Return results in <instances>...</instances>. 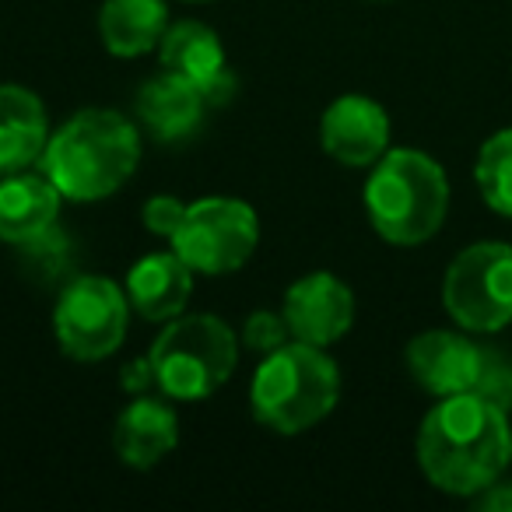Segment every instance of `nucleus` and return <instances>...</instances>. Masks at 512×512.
I'll list each match as a JSON object with an SVG mask.
<instances>
[{
	"instance_id": "f257e3e1",
	"label": "nucleus",
	"mask_w": 512,
	"mask_h": 512,
	"mask_svg": "<svg viewBox=\"0 0 512 512\" xmlns=\"http://www.w3.org/2000/svg\"><path fill=\"white\" fill-rule=\"evenodd\" d=\"M509 414L477 393L439 397L418 428V463L449 495L484 491L509 467Z\"/></svg>"
},
{
	"instance_id": "f03ea898",
	"label": "nucleus",
	"mask_w": 512,
	"mask_h": 512,
	"mask_svg": "<svg viewBox=\"0 0 512 512\" xmlns=\"http://www.w3.org/2000/svg\"><path fill=\"white\" fill-rule=\"evenodd\" d=\"M43 172L60 197L92 204L116 193L141 162L137 127L113 109H85L46 141Z\"/></svg>"
},
{
	"instance_id": "7ed1b4c3",
	"label": "nucleus",
	"mask_w": 512,
	"mask_h": 512,
	"mask_svg": "<svg viewBox=\"0 0 512 512\" xmlns=\"http://www.w3.org/2000/svg\"><path fill=\"white\" fill-rule=\"evenodd\" d=\"M365 211L372 228L393 246L428 242L449 211L446 172L425 151H386L365 183Z\"/></svg>"
},
{
	"instance_id": "20e7f679",
	"label": "nucleus",
	"mask_w": 512,
	"mask_h": 512,
	"mask_svg": "<svg viewBox=\"0 0 512 512\" xmlns=\"http://www.w3.org/2000/svg\"><path fill=\"white\" fill-rule=\"evenodd\" d=\"M341 397V372L323 348L281 344L264 358L249 386V407L260 425L278 435H299L320 425Z\"/></svg>"
},
{
	"instance_id": "39448f33",
	"label": "nucleus",
	"mask_w": 512,
	"mask_h": 512,
	"mask_svg": "<svg viewBox=\"0 0 512 512\" xmlns=\"http://www.w3.org/2000/svg\"><path fill=\"white\" fill-rule=\"evenodd\" d=\"M155 383L172 400H207L235 369L239 341L218 316H176L148 351Z\"/></svg>"
},
{
	"instance_id": "423d86ee",
	"label": "nucleus",
	"mask_w": 512,
	"mask_h": 512,
	"mask_svg": "<svg viewBox=\"0 0 512 512\" xmlns=\"http://www.w3.org/2000/svg\"><path fill=\"white\" fill-rule=\"evenodd\" d=\"M442 306L470 334H498L512 323V246L474 242L446 271Z\"/></svg>"
},
{
	"instance_id": "0eeeda50",
	"label": "nucleus",
	"mask_w": 512,
	"mask_h": 512,
	"mask_svg": "<svg viewBox=\"0 0 512 512\" xmlns=\"http://www.w3.org/2000/svg\"><path fill=\"white\" fill-rule=\"evenodd\" d=\"M256 239H260V221L253 207L232 197H207L186 207L169 242L190 271L228 274L239 271L253 256Z\"/></svg>"
},
{
	"instance_id": "6e6552de",
	"label": "nucleus",
	"mask_w": 512,
	"mask_h": 512,
	"mask_svg": "<svg viewBox=\"0 0 512 512\" xmlns=\"http://www.w3.org/2000/svg\"><path fill=\"white\" fill-rule=\"evenodd\" d=\"M130 299L106 278H78L64 288L53 313L57 341L64 355L78 362L109 358L127 337Z\"/></svg>"
},
{
	"instance_id": "1a4fd4ad",
	"label": "nucleus",
	"mask_w": 512,
	"mask_h": 512,
	"mask_svg": "<svg viewBox=\"0 0 512 512\" xmlns=\"http://www.w3.org/2000/svg\"><path fill=\"white\" fill-rule=\"evenodd\" d=\"M281 316L292 330V341L327 348V344L341 341L355 323V295L334 274H309L288 288Z\"/></svg>"
},
{
	"instance_id": "9d476101",
	"label": "nucleus",
	"mask_w": 512,
	"mask_h": 512,
	"mask_svg": "<svg viewBox=\"0 0 512 512\" xmlns=\"http://www.w3.org/2000/svg\"><path fill=\"white\" fill-rule=\"evenodd\" d=\"M320 141L341 165H372L390 151V116L365 95H344L323 113Z\"/></svg>"
},
{
	"instance_id": "9b49d317",
	"label": "nucleus",
	"mask_w": 512,
	"mask_h": 512,
	"mask_svg": "<svg viewBox=\"0 0 512 512\" xmlns=\"http://www.w3.org/2000/svg\"><path fill=\"white\" fill-rule=\"evenodd\" d=\"M481 351L484 344H474L453 330H428L407 344V369L414 383L432 397H456V393L474 390L477 372H481Z\"/></svg>"
},
{
	"instance_id": "f8f14e48",
	"label": "nucleus",
	"mask_w": 512,
	"mask_h": 512,
	"mask_svg": "<svg viewBox=\"0 0 512 512\" xmlns=\"http://www.w3.org/2000/svg\"><path fill=\"white\" fill-rule=\"evenodd\" d=\"M158 50H162L165 71L190 81V85L207 99V106H218V102L232 99L235 78L225 64L221 39L214 36L207 25H200V22L172 25V29H165Z\"/></svg>"
},
{
	"instance_id": "ddd939ff",
	"label": "nucleus",
	"mask_w": 512,
	"mask_h": 512,
	"mask_svg": "<svg viewBox=\"0 0 512 512\" xmlns=\"http://www.w3.org/2000/svg\"><path fill=\"white\" fill-rule=\"evenodd\" d=\"M193 271L183 264V256L172 253H148L137 260L127 274V299L137 316L151 323H169L190 302Z\"/></svg>"
},
{
	"instance_id": "4468645a",
	"label": "nucleus",
	"mask_w": 512,
	"mask_h": 512,
	"mask_svg": "<svg viewBox=\"0 0 512 512\" xmlns=\"http://www.w3.org/2000/svg\"><path fill=\"white\" fill-rule=\"evenodd\" d=\"M60 211V190L50 176L11 172L0 179V239L15 246H32L53 228Z\"/></svg>"
},
{
	"instance_id": "2eb2a0df",
	"label": "nucleus",
	"mask_w": 512,
	"mask_h": 512,
	"mask_svg": "<svg viewBox=\"0 0 512 512\" xmlns=\"http://www.w3.org/2000/svg\"><path fill=\"white\" fill-rule=\"evenodd\" d=\"M179 442L176 411L162 400L141 397L120 414L113 428V449L127 467L148 470L162 463Z\"/></svg>"
},
{
	"instance_id": "dca6fc26",
	"label": "nucleus",
	"mask_w": 512,
	"mask_h": 512,
	"mask_svg": "<svg viewBox=\"0 0 512 512\" xmlns=\"http://www.w3.org/2000/svg\"><path fill=\"white\" fill-rule=\"evenodd\" d=\"M207 99L186 78L162 71L137 95V116L158 141H183L204 120Z\"/></svg>"
},
{
	"instance_id": "f3484780",
	"label": "nucleus",
	"mask_w": 512,
	"mask_h": 512,
	"mask_svg": "<svg viewBox=\"0 0 512 512\" xmlns=\"http://www.w3.org/2000/svg\"><path fill=\"white\" fill-rule=\"evenodd\" d=\"M46 109L29 88L0 85V176L22 172L43 155Z\"/></svg>"
},
{
	"instance_id": "a211bd4d",
	"label": "nucleus",
	"mask_w": 512,
	"mask_h": 512,
	"mask_svg": "<svg viewBox=\"0 0 512 512\" xmlns=\"http://www.w3.org/2000/svg\"><path fill=\"white\" fill-rule=\"evenodd\" d=\"M99 36L113 57H141L165 36L162 0H106L99 11Z\"/></svg>"
},
{
	"instance_id": "6ab92c4d",
	"label": "nucleus",
	"mask_w": 512,
	"mask_h": 512,
	"mask_svg": "<svg viewBox=\"0 0 512 512\" xmlns=\"http://www.w3.org/2000/svg\"><path fill=\"white\" fill-rule=\"evenodd\" d=\"M474 179L484 204L502 218H512V130H498L481 144Z\"/></svg>"
},
{
	"instance_id": "aec40b11",
	"label": "nucleus",
	"mask_w": 512,
	"mask_h": 512,
	"mask_svg": "<svg viewBox=\"0 0 512 512\" xmlns=\"http://www.w3.org/2000/svg\"><path fill=\"white\" fill-rule=\"evenodd\" d=\"M470 393L491 400V404L502 407V411L509 414L512 411V358L498 348H484L481 372H477V383Z\"/></svg>"
},
{
	"instance_id": "412c9836",
	"label": "nucleus",
	"mask_w": 512,
	"mask_h": 512,
	"mask_svg": "<svg viewBox=\"0 0 512 512\" xmlns=\"http://www.w3.org/2000/svg\"><path fill=\"white\" fill-rule=\"evenodd\" d=\"M288 337H292V330H288L285 316L267 313V309L253 313L246 320V327H242V344L253 351H264V355H271L281 344H288Z\"/></svg>"
},
{
	"instance_id": "4be33fe9",
	"label": "nucleus",
	"mask_w": 512,
	"mask_h": 512,
	"mask_svg": "<svg viewBox=\"0 0 512 512\" xmlns=\"http://www.w3.org/2000/svg\"><path fill=\"white\" fill-rule=\"evenodd\" d=\"M186 214V204H179L176 197H151L148 207H144V225L151 228L162 239H172V232L179 228Z\"/></svg>"
},
{
	"instance_id": "5701e85b",
	"label": "nucleus",
	"mask_w": 512,
	"mask_h": 512,
	"mask_svg": "<svg viewBox=\"0 0 512 512\" xmlns=\"http://www.w3.org/2000/svg\"><path fill=\"white\" fill-rule=\"evenodd\" d=\"M474 505L481 512H512V484L505 481L488 484V488L474 495Z\"/></svg>"
},
{
	"instance_id": "b1692460",
	"label": "nucleus",
	"mask_w": 512,
	"mask_h": 512,
	"mask_svg": "<svg viewBox=\"0 0 512 512\" xmlns=\"http://www.w3.org/2000/svg\"><path fill=\"white\" fill-rule=\"evenodd\" d=\"M148 383H155V369H151V358H137V362H130L127 369H123V386H127L130 393L144 390Z\"/></svg>"
},
{
	"instance_id": "393cba45",
	"label": "nucleus",
	"mask_w": 512,
	"mask_h": 512,
	"mask_svg": "<svg viewBox=\"0 0 512 512\" xmlns=\"http://www.w3.org/2000/svg\"><path fill=\"white\" fill-rule=\"evenodd\" d=\"M509 467H512V432H509Z\"/></svg>"
}]
</instances>
